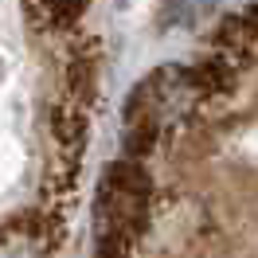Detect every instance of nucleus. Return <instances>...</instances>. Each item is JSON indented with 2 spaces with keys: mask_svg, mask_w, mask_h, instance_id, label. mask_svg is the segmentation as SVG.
Masks as SVG:
<instances>
[{
  "mask_svg": "<svg viewBox=\"0 0 258 258\" xmlns=\"http://www.w3.org/2000/svg\"><path fill=\"white\" fill-rule=\"evenodd\" d=\"M0 71H4V67H0Z\"/></svg>",
  "mask_w": 258,
  "mask_h": 258,
  "instance_id": "7ed1b4c3",
  "label": "nucleus"
},
{
  "mask_svg": "<svg viewBox=\"0 0 258 258\" xmlns=\"http://www.w3.org/2000/svg\"><path fill=\"white\" fill-rule=\"evenodd\" d=\"M219 0H161L157 8V28L161 32H184L196 20H204Z\"/></svg>",
  "mask_w": 258,
  "mask_h": 258,
  "instance_id": "f257e3e1",
  "label": "nucleus"
},
{
  "mask_svg": "<svg viewBox=\"0 0 258 258\" xmlns=\"http://www.w3.org/2000/svg\"><path fill=\"white\" fill-rule=\"evenodd\" d=\"M82 8H86V0H32V12L43 24L51 28H67V24H75L82 16Z\"/></svg>",
  "mask_w": 258,
  "mask_h": 258,
  "instance_id": "f03ea898",
  "label": "nucleus"
}]
</instances>
